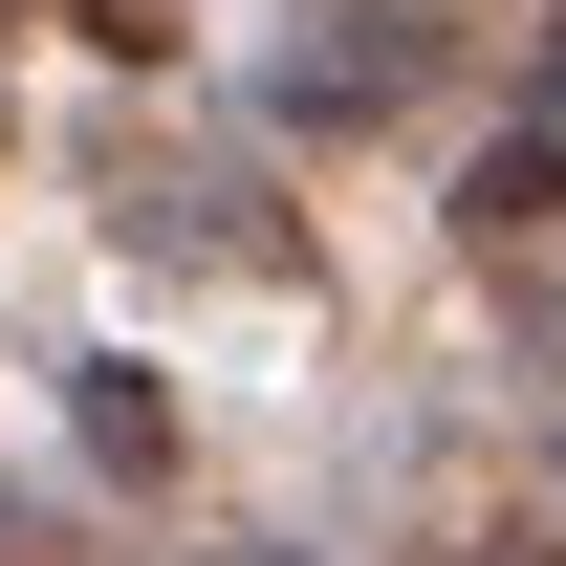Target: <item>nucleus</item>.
Wrapping results in <instances>:
<instances>
[{
    "instance_id": "obj_1",
    "label": "nucleus",
    "mask_w": 566,
    "mask_h": 566,
    "mask_svg": "<svg viewBox=\"0 0 566 566\" xmlns=\"http://www.w3.org/2000/svg\"><path fill=\"white\" fill-rule=\"evenodd\" d=\"M415 66H436L415 0H305V44L262 66V109L283 132H370V109H415Z\"/></svg>"
},
{
    "instance_id": "obj_2",
    "label": "nucleus",
    "mask_w": 566,
    "mask_h": 566,
    "mask_svg": "<svg viewBox=\"0 0 566 566\" xmlns=\"http://www.w3.org/2000/svg\"><path fill=\"white\" fill-rule=\"evenodd\" d=\"M109 218H132L153 262H218V283H305V240H283V197H262V175H218V153H175V175L132 153V175H109Z\"/></svg>"
},
{
    "instance_id": "obj_3",
    "label": "nucleus",
    "mask_w": 566,
    "mask_h": 566,
    "mask_svg": "<svg viewBox=\"0 0 566 566\" xmlns=\"http://www.w3.org/2000/svg\"><path fill=\"white\" fill-rule=\"evenodd\" d=\"M545 218H566V22L523 44V109H501V153L458 175V240H480V262H501V240H545Z\"/></svg>"
},
{
    "instance_id": "obj_4",
    "label": "nucleus",
    "mask_w": 566,
    "mask_h": 566,
    "mask_svg": "<svg viewBox=\"0 0 566 566\" xmlns=\"http://www.w3.org/2000/svg\"><path fill=\"white\" fill-rule=\"evenodd\" d=\"M66 392H87V458H109V480H175V415H153V370H132V349L66 370Z\"/></svg>"
},
{
    "instance_id": "obj_5",
    "label": "nucleus",
    "mask_w": 566,
    "mask_h": 566,
    "mask_svg": "<svg viewBox=\"0 0 566 566\" xmlns=\"http://www.w3.org/2000/svg\"><path fill=\"white\" fill-rule=\"evenodd\" d=\"M44 22H87L109 66H175V44H197V0H44Z\"/></svg>"
},
{
    "instance_id": "obj_6",
    "label": "nucleus",
    "mask_w": 566,
    "mask_h": 566,
    "mask_svg": "<svg viewBox=\"0 0 566 566\" xmlns=\"http://www.w3.org/2000/svg\"><path fill=\"white\" fill-rule=\"evenodd\" d=\"M0 566H22V523H0Z\"/></svg>"
},
{
    "instance_id": "obj_7",
    "label": "nucleus",
    "mask_w": 566,
    "mask_h": 566,
    "mask_svg": "<svg viewBox=\"0 0 566 566\" xmlns=\"http://www.w3.org/2000/svg\"><path fill=\"white\" fill-rule=\"evenodd\" d=\"M262 566H283V545H262Z\"/></svg>"
}]
</instances>
